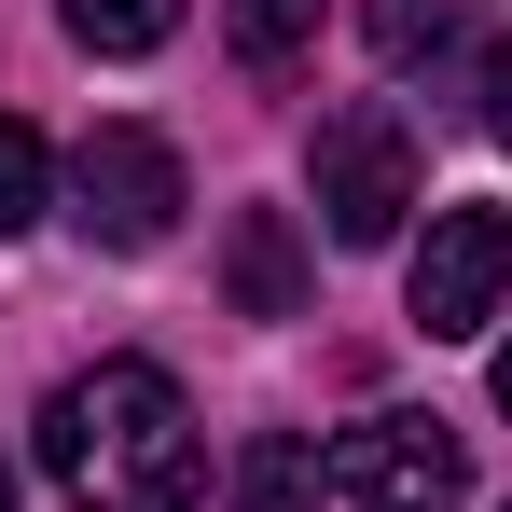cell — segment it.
Listing matches in <instances>:
<instances>
[{
    "label": "cell",
    "mask_w": 512,
    "mask_h": 512,
    "mask_svg": "<svg viewBox=\"0 0 512 512\" xmlns=\"http://www.w3.org/2000/svg\"><path fill=\"white\" fill-rule=\"evenodd\" d=\"M42 471L70 512H194L208 499V429L167 360H97L42 402Z\"/></svg>",
    "instance_id": "6da1fadb"
},
{
    "label": "cell",
    "mask_w": 512,
    "mask_h": 512,
    "mask_svg": "<svg viewBox=\"0 0 512 512\" xmlns=\"http://www.w3.org/2000/svg\"><path fill=\"white\" fill-rule=\"evenodd\" d=\"M499 416H512V346H499Z\"/></svg>",
    "instance_id": "4fadbf2b"
},
{
    "label": "cell",
    "mask_w": 512,
    "mask_h": 512,
    "mask_svg": "<svg viewBox=\"0 0 512 512\" xmlns=\"http://www.w3.org/2000/svg\"><path fill=\"white\" fill-rule=\"evenodd\" d=\"M333 499L346 512H457L471 443L443 416H360V429H333Z\"/></svg>",
    "instance_id": "3957f363"
},
{
    "label": "cell",
    "mask_w": 512,
    "mask_h": 512,
    "mask_svg": "<svg viewBox=\"0 0 512 512\" xmlns=\"http://www.w3.org/2000/svg\"><path fill=\"white\" fill-rule=\"evenodd\" d=\"M180 153L153 139V125H97L84 153H70V222H84L97 250H167L180 236Z\"/></svg>",
    "instance_id": "7a4b0ae2"
},
{
    "label": "cell",
    "mask_w": 512,
    "mask_h": 512,
    "mask_svg": "<svg viewBox=\"0 0 512 512\" xmlns=\"http://www.w3.org/2000/svg\"><path fill=\"white\" fill-rule=\"evenodd\" d=\"M222 277H236V319H291V305H305V236H291V208H236Z\"/></svg>",
    "instance_id": "8992f818"
},
{
    "label": "cell",
    "mask_w": 512,
    "mask_h": 512,
    "mask_svg": "<svg viewBox=\"0 0 512 512\" xmlns=\"http://www.w3.org/2000/svg\"><path fill=\"white\" fill-rule=\"evenodd\" d=\"M485 139H499V153H512V42H499V56H485Z\"/></svg>",
    "instance_id": "7c38bea8"
},
{
    "label": "cell",
    "mask_w": 512,
    "mask_h": 512,
    "mask_svg": "<svg viewBox=\"0 0 512 512\" xmlns=\"http://www.w3.org/2000/svg\"><path fill=\"white\" fill-rule=\"evenodd\" d=\"M360 28H374V56H388V70H416L429 42H443V28H457V0H374V14H360Z\"/></svg>",
    "instance_id": "8fae6325"
},
{
    "label": "cell",
    "mask_w": 512,
    "mask_h": 512,
    "mask_svg": "<svg viewBox=\"0 0 512 512\" xmlns=\"http://www.w3.org/2000/svg\"><path fill=\"white\" fill-rule=\"evenodd\" d=\"M42 180H56V153L0 111V236H28V222H42Z\"/></svg>",
    "instance_id": "30bf717a"
},
{
    "label": "cell",
    "mask_w": 512,
    "mask_h": 512,
    "mask_svg": "<svg viewBox=\"0 0 512 512\" xmlns=\"http://www.w3.org/2000/svg\"><path fill=\"white\" fill-rule=\"evenodd\" d=\"M222 28H236L250 70H291V56L319 42V0H222Z\"/></svg>",
    "instance_id": "9c48e42d"
},
{
    "label": "cell",
    "mask_w": 512,
    "mask_h": 512,
    "mask_svg": "<svg viewBox=\"0 0 512 512\" xmlns=\"http://www.w3.org/2000/svg\"><path fill=\"white\" fill-rule=\"evenodd\" d=\"M56 14H70L84 56H153V42L180 28V0H56Z\"/></svg>",
    "instance_id": "ba28073f"
},
{
    "label": "cell",
    "mask_w": 512,
    "mask_h": 512,
    "mask_svg": "<svg viewBox=\"0 0 512 512\" xmlns=\"http://www.w3.org/2000/svg\"><path fill=\"white\" fill-rule=\"evenodd\" d=\"M402 305H416V333H429V346L485 333V319L512 305V208H429V236H416V277H402Z\"/></svg>",
    "instance_id": "5b68a950"
},
{
    "label": "cell",
    "mask_w": 512,
    "mask_h": 512,
    "mask_svg": "<svg viewBox=\"0 0 512 512\" xmlns=\"http://www.w3.org/2000/svg\"><path fill=\"white\" fill-rule=\"evenodd\" d=\"M402 208H416V139H402V111H333L319 125V222H333V250H388L402 236Z\"/></svg>",
    "instance_id": "277c9868"
},
{
    "label": "cell",
    "mask_w": 512,
    "mask_h": 512,
    "mask_svg": "<svg viewBox=\"0 0 512 512\" xmlns=\"http://www.w3.org/2000/svg\"><path fill=\"white\" fill-rule=\"evenodd\" d=\"M319 499H333V457L291 443V429H263L250 457H236V485H222V512H319Z\"/></svg>",
    "instance_id": "52a82bcc"
},
{
    "label": "cell",
    "mask_w": 512,
    "mask_h": 512,
    "mask_svg": "<svg viewBox=\"0 0 512 512\" xmlns=\"http://www.w3.org/2000/svg\"><path fill=\"white\" fill-rule=\"evenodd\" d=\"M0 512H14V457H0Z\"/></svg>",
    "instance_id": "5bb4252c"
}]
</instances>
